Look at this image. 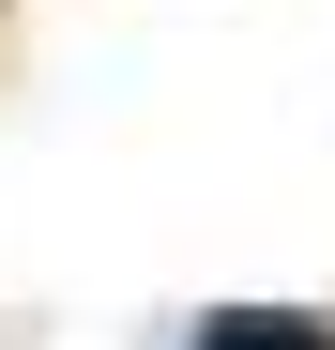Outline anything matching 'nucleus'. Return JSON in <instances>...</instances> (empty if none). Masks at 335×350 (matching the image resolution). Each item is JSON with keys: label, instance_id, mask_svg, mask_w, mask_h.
Returning <instances> with one entry per match:
<instances>
[{"label": "nucleus", "instance_id": "1", "mask_svg": "<svg viewBox=\"0 0 335 350\" xmlns=\"http://www.w3.org/2000/svg\"><path fill=\"white\" fill-rule=\"evenodd\" d=\"M183 350H335V320H305V305H198Z\"/></svg>", "mask_w": 335, "mask_h": 350}]
</instances>
